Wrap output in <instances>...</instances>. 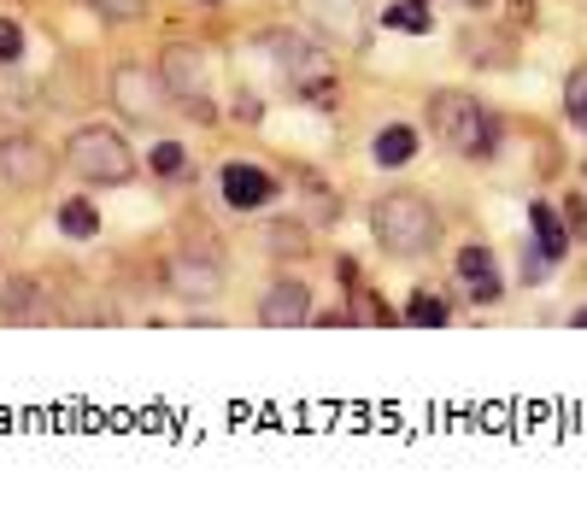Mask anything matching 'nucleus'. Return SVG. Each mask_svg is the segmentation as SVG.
Listing matches in <instances>:
<instances>
[{
	"label": "nucleus",
	"instance_id": "obj_8",
	"mask_svg": "<svg viewBox=\"0 0 587 505\" xmlns=\"http://www.w3.org/2000/svg\"><path fill=\"white\" fill-rule=\"evenodd\" d=\"M218 189H223V200H230L235 212H253V206H265V200H276L283 194V182H276L265 165H247V159H230L218 171Z\"/></svg>",
	"mask_w": 587,
	"mask_h": 505
},
{
	"label": "nucleus",
	"instance_id": "obj_23",
	"mask_svg": "<svg viewBox=\"0 0 587 505\" xmlns=\"http://www.w3.org/2000/svg\"><path fill=\"white\" fill-rule=\"evenodd\" d=\"M19 54H24V24L19 19H0V59L12 65Z\"/></svg>",
	"mask_w": 587,
	"mask_h": 505
},
{
	"label": "nucleus",
	"instance_id": "obj_15",
	"mask_svg": "<svg viewBox=\"0 0 587 505\" xmlns=\"http://www.w3.org/2000/svg\"><path fill=\"white\" fill-rule=\"evenodd\" d=\"M458 54L476 59V65H517V42L499 36V30H464V36H458Z\"/></svg>",
	"mask_w": 587,
	"mask_h": 505
},
{
	"label": "nucleus",
	"instance_id": "obj_24",
	"mask_svg": "<svg viewBox=\"0 0 587 505\" xmlns=\"http://www.w3.org/2000/svg\"><path fill=\"white\" fill-rule=\"evenodd\" d=\"M546 265H552L546 252H541V247H529V252H523V282H546Z\"/></svg>",
	"mask_w": 587,
	"mask_h": 505
},
{
	"label": "nucleus",
	"instance_id": "obj_16",
	"mask_svg": "<svg viewBox=\"0 0 587 505\" xmlns=\"http://www.w3.org/2000/svg\"><path fill=\"white\" fill-rule=\"evenodd\" d=\"M59 229L71 235V242H95L100 235V212H95V200H82V194H71L59 206Z\"/></svg>",
	"mask_w": 587,
	"mask_h": 505
},
{
	"label": "nucleus",
	"instance_id": "obj_3",
	"mask_svg": "<svg viewBox=\"0 0 587 505\" xmlns=\"http://www.w3.org/2000/svg\"><path fill=\"white\" fill-rule=\"evenodd\" d=\"M429 130H435L453 154H470V159H488L494 136H499L488 106H481L476 94H464V89H441L435 100H429Z\"/></svg>",
	"mask_w": 587,
	"mask_h": 505
},
{
	"label": "nucleus",
	"instance_id": "obj_1",
	"mask_svg": "<svg viewBox=\"0 0 587 505\" xmlns=\"http://www.w3.org/2000/svg\"><path fill=\"white\" fill-rule=\"evenodd\" d=\"M370 235H376L383 252H394V259H423V252L441 247V212L429 206L423 194L394 189L370 206Z\"/></svg>",
	"mask_w": 587,
	"mask_h": 505
},
{
	"label": "nucleus",
	"instance_id": "obj_26",
	"mask_svg": "<svg viewBox=\"0 0 587 505\" xmlns=\"http://www.w3.org/2000/svg\"><path fill=\"white\" fill-rule=\"evenodd\" d=\"M569 324H576V329H587V306H582V312H576V317H569Z\"/></svg>",
	"mask_w": 587,
	"mask_h": 505
},
{
	"label": "nucleus",
	"instance_id": "obj_7",
	"mask_svg": "<svg viewBox=\"0 0 587 505\" xmlns=\"http://www.w3.org/2000/svg\"><path fill=\"white\" fill-rule=\"evenodd\" d=\"M54 177V154L36 136H0V182L12 189H36V182Z\"/></svg>",
	"mask_w": 587,
	"mask_h": 505
},
{
	"label": "nucleus",
	"instance_id": "obj_21",
	"mask_svg": "<svg viewBox=\"0 0 587 505\" xmlns=\"http://www.w3.org/2000/svg\"><path fill=\"white\" fill-rule=\"evenodd\" d=\"M147 171H153V177H182V171H188V147H182V142H153Z\"/></svg>",
	"mask_w": 587,
	"mask_h": 505
},
{
	"label": "nucleus",
	"instance_id": "obj_18",
	"mask_svg": "<svg viewBox=\"0 0 587 505\" xmlns=\"http://www.w3.org/2000/svg\"><path fill=\"white\" fill-rule=\"evenodd\" d=\"M529 224H534V242H541V252H546V259H564V229H558V212H552L546 206V200H534V206H529Z\"/></svg>",
	"mask_w": 587,
	"mask_h": 505
},
{
	"label": "nucleus",
	"instance_id": "obj_2",
	"mask_svg": "<svg viewBox=\"0 0 587 505\" xmlns=\"http://www.w3.org/2000/svg\"><path fill=\"white\" fill-rule=\"evenodd\" d=\"M65 165H71L82 182H95V189H124V182L135 177V154H130V142L118 136L112 124L71 130V142H65Z\"/></svg>",
	"mask_w": 587,
	"mask_h": 505
},
{
	"label": "nucleus",
	"instance_id": "obj_17",
	"mask_svg": "<svg viewBox=\"0 0 587 505\" xmlns=\"http://www.w3.org/2000/svg\"><path fill=\"white\" fill-rule=\"evenodd\" d=\"M429 24H435L429 0H394L383 12V30H406V36H429Z\"/></svg>",
	"mask_w": 587,
	"mask_h": 505
},
{
	"label": "nucleus",
	"instance_id": "obj_9",
	"mask_svg": "<svg viewBox=\"0 0 587 505\" xmlns=\"http://www.w3.org/2000/svg\"><path fill=\"white\" fill-rule=\"evenodd\" d=\"M170 289L182 300H218L223 294L218 252H177V259H170Z\"/></svg>",
	"mask_w": 587,
	"mask_h": 505
},
{
	"label": "nucleus",
	"instance_id": "obj_10",
	"mask_svg": "<svg viewBox=\"0 0 587 505\" xmlns=\"http://www.w3.org/2000/svg\"><path fill=\"white\" fill-rule=\"evenodd\" d=\"M306 317H312V294H306L300 277L270 282L265 300H258V324H270V329H294V324H306Z\"/></svg>",
	"mask_w": 587,
	"mask_h": 505
},
{
	"label": "nucleus",
	"instance_id": "obj_19",
	"mask_svg": "<svg viewBox=\"0 0 587 505\" xmlns=\"http://www.w3.org/2000/svg\"><path fill=\"white\" fill-rule=\"evenodd\" d=\"M446 317H453V306H446L441 294H423V289H418V294L406 300V324H418V329H441Z\"/></svg>",
	"mask_w": 587,
	"mask_h": 505
},
{
	"label": "nucleus",
	"instance_id": "obj_5",
	"mask_svg": "<svg viewBox=\"0 0 587 505\" xmlns=\"http://www.w3.org/2000/svg\"><path fill=\"white\" fill-rule=\"evenodd\" d=\"M170 94L159 71H147V65H118L112 71V106L130 117V124H159L170 112Z\"/></svg>",
	"mask_w": 587,
	"mask_h": 505
},
{
	"label": "nucleus",
	"instance_id": "obj_25",
	"mask_svg": "<svg viewBox=\"0 0 587 505\" xmlns=\"http://www.w3.org/2000/svg\"><path fill=\"white\" fill-rule=\"evenodd\" d=\"M458 7H470V12H481V7H494V0H458Z\"/></svg>",
	"mask_w": 587,
	"mask_h": 505
},
{
	"label": "nucleus",
	"instance_id": "obj_20",
	"mask_svg": "<svg viewBox=\"0 0 587 505\" xmlns=\"http://www.w3.org/2000/svg\"><path fill=\"white\" fill-rule=\"evenodd\" d=\"M564 112H569V124L587 136V65H576V71L564 77Z\"/></svg>",
	"mask_w": 587,
	"mask_h": 505
},
{
	"label": "nucleus",
	"instance_id": "obj_13",
	"mask_svg": "<svg viewBox=\"0 0 587 505\" xmlns=\"http://www.w3.org/2000/svg\"><path fill=\"white\" fill-rule=\"evenodd\" d=\"M370 159L383 165V171H400V165H411V159H418V130H411V124H388V130H376Z\"/></svg>",
	"mask_w": 587,
	"mask_h": 505
},
{
	"label": "nucleus",
	"instance_id": "obj_12",
	"mask_svg": "<svg viewBox=\"0 0 587 505\" xmlns=\"http://www.w3.org/2000/svg\"><path fill=\"white\" fill-rule=\"evenodd\" d=\"M494 277H499V265H494V252L481 247V242L458 252V282H464L476 300H499V282H494Z\"/></svg>",
	"mask_w": 587,
	"mask_h": 505
},
{
	"label": "nucleus",
	"instance_id": "obj_22",
	"mask_svg": "<svg viewBox=\"0 0 587 505\" xmlns=\"http://www.w3.org/2000/svg\"><path fill=\"white\" fill-rule=\"evenodd\" d=\"M82 7H95L100 19H112V24H135L147 12V0H82Z\"/></svg>",
	"mask_w": 587,
	"mask_h": 505
},
{
	"label": "nucleus",
	"instance_id": "obj_11",
	"mask_svg": "<svg viewBox=\"0 0 587 505\" xmlns=\"http://www.w3.org/2000/svg\"><path fill=\"white\" fill-rule=\"evenodd\" d=\"M306 19H312L330 42H365V12H358V0H300Z\"/></svg>",
	"mask_w": 587,
	"mask_h": 505
},
{
	"label": "nucleus",
	"instance_id": "obj_14",
	"mask_svg": "<svg viewBox=\"0 0 587 505\" xmlns=\"http://www.w3.org/2000/svg\"><path fill=\"white\" fill-rule=\"evenodd\" d=\"M0 317H12V324H36V317H47V294L30 277H12L7 289H0Z\"/></svg>",
	"mask_w": 587,
	"mask_h": 505
},
{
	"label": "nucleus",
	"instance_id": "obj_4",
	"mask_svg": "<svg viewBox=\"0 0 587 505\" xmlns=\"http://www.w3.org/2000/svg\"><path fill=\"white\" fill-rule=\"evenodd\" d=\"M265 42H270L276 65L288 71V82L300 89L306 106H335V65H330V54H323L318 42L294 36V30H276V36H265Z\"/></svg>",
	"mask_w": 587,
	"mask_h": 505
},
{
	"label": "nucleus",
	"instance_id": "obj_6",
	"mask_svg": "<svg viewBox=\"0 0 587 505\" xmlns=\"http://www.w3.org/2000/svg\"><path fill=\"white\" fill-rule=\"evenodd\" d=\"M159 77H165V89L177 94V106H188L200 124L212 117V100H206V59H200L195 42H165Z\"/></svg>",
	"mask_w": 587,
	"mask_h": 505
},
{
	"label": "nucleus",
	"instance_id": "obj_27",
	"mask_svg": "<svg viewBox=\"0 0 587 505\" xmlns=\"http://www.w3.org/2000/svg\"><path fill=\"white\" fill-rule=\"evenodd\" d=\"M200 7H223V0H200Z\"/></svg>",
	"mask_w": 587,
	"mask_h": 505
}]
</instances>
